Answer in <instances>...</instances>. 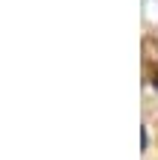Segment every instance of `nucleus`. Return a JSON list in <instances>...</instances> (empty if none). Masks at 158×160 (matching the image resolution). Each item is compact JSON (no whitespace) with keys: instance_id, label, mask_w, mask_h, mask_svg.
Instances as JSON below:
<instances>
[{"instance_id":"obj_1","label":"nucleus","mask_w":158,"mask_h":160,"mask_svg":"<svg viewBox=\"0 0 158 160\" xmlns=\"http://www.w3.org/2000/svg\"><path fill=\"white\" fill-rule=\"evenodd\" d=\"M152 86L158 89V68H155V74H152Z\"/></svg>"}]
</instances>
